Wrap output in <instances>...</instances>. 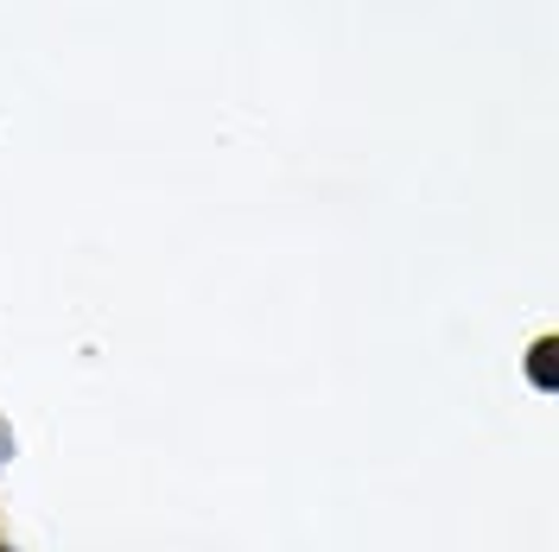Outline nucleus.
Masks as SVG:
<instances>
[{
  "label": "nucleus",
  "instance_id": "nucleus-1",
  "mask_svg": "<svg viewBox=\"0 0 559 552\" xmlns=\"http://www.w3.org/2000/svg\"><path fill=\"white\" fill-rule=\"evenodd\" d=\"M554 337H540V344H534V362H527V375H534V387H540V394H554Z\"/></svg>",
  "mask_w": 559,
  "mask_h": 552
},
{
  "label": "nucleus",
  "instance_id": "nucleus-2",
  "mask_svg": "<svg viewBox=\"0 0 559 552\" xmlns=\"http://www.w3.org/2000/svg\"><path fill=\"white\" fill-rule=\"evenodd\" d=\"M0 552H13V547H0Z\"/></svg>",
  "mask_w": 559,
  "mask_h": 552
}]
</instances>
